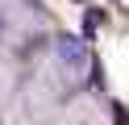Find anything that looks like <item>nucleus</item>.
Segmentation results:
<instances>
[{
	"instance_id": "nucleus-1",
	"label": "nucleus",
	"mask_w": 129,
	"mask_h": 125,
	"mask_svg": "<svg viewBox=\"0 0 129 125\" xmlns=\"http://www.w3.org/2000/svg\"><path fill=\"white\" fill-rule=\"evenodd\" d=\"M112 121H117V125H129V113H125V108L117 104V108H112Z\"/></svg>"
}]
</instances>
